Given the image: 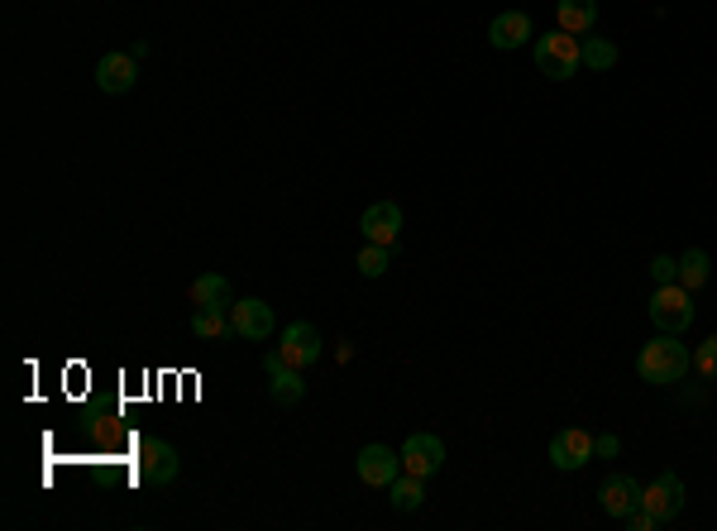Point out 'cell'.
I'll use <instances>...</instances> for the list:
<instances>
[{
    "label": "cell",
    "mask_w": 717,
    "mask_h": 531,
    "mask_svg": "<svg viewBox=\"0 0 717 531\" xmlns=\"http://www.w3.org/2000/svg\"><path fill=\"white\" fill-rule=\"evenodd\" d=\"M641 508L651 512L660 527H665V522H674V517L684 512V479H679L674 469H660L651 484L641 488Z\"/></svg>",
    "instance_id": "cell-5"
},
{
    "label": "cell",
    "mask_w": 717,
    "mask_h": 531,
    "mask_svg": "<svg viewBox=\"0 0 717 531\" xmlns=\"http://www.w3.org/2000/svg\"><path fill=\"white\" fill-rule=\"evenodd\" d=\"M593 460V436H588L584 426H565V431H555L550 436V465L555 469H584Z\"/></svg>",
    "instance_id": "cell-6"
},
{
    "label": "cell",
    "mask_w": 717,
    "mask_h": 531,
    "mask_svg": "<svg viewBox=\"0 0 717 531\" xmlns=\"http://www.w3.org/2000/svg\"><path fill=\"white\" fill-rule=\"evenodd\" d=\"M134 469H139V484H153V488H163V484H173L177 479V469H182V460H177V450L168 441H158V436H144V441L134 445Z\"/></svg>",
    "instance_id": "cell-4"
},
{
    "label": "cell",
    "mask_w": 717,
    "mask_h": 531,
    "mask_svg": "<svg viewBox=\"0 0 717 531\" xmlns=\"http://www.w3.org/2000/svg\"><path fill=\"white\" fill-rule=\"evenodd\" d=\"M651 278H655V288L679 283V259H670V254H655V259H651Z\"/></svg>",
    "instance_id": "cell-24"
},
{
    "label": "cell",
    "mask_w": 717,
    "mask_h": 531,
    "mask_svg": "<svg viewBox=\"0 0 717 531\" xmlns=\"http://www.w3.org/2000/svg\"><path fill=\"white\" fill-rule=\"evenodd\" d=\"M388 493H392V508H397V512H416L421 503H426V488H421V479H416V474H407V469H402V474L388 484Z\"/></svg>",
    "instance_id": "cell-20"
},
{
    "label": "cell",
    "mask_w": 717,
    "mask_h": 531,
    "mask_svg": "<svg viewBox=\"0 0 717 531\" xmlns=\"http://www.w3.org/2000/svg\"><path fill=\"white\" fill-rule=\"evenodd\" d=\"M579 48H584V67H593V72L617 67V44L612 39H579Z\"/></svg>",
    "instance_id": "cell-21"
},
{
    "label": "cell",
    "mask_w": 717,
    "mask_h": 531,
    "mask_svg": "<svg viewBox=\"0 0 717 531\" xmlns=\"http://www.w3.org/2000/svg\"><path fill=\"white\" fill-rule=\"evenodd\" d=\"M651 321H655V331L684 335L689 326H694V292H684L679 283H665V288H655V297H651Z\"/></svg>",
    "instance_id": "cell-3"
},
{
    "label": "cell",
    "mask_w": 717,
    "mask_h": 531,
    "mask_svg": "<svg viewBox=\"0 0 717 531\" xmlns=\"http://www.w3.org/2000/svg\"><path fill=\"white\" fill-rule=\"evenodd\" d=\"M689 350L679 345V335H655V340H646L641 345V354H636V374L646 378V383H655V388H670V383H684V374H689Z\"/></svg>",
    "instance_id": "cell-1"
},
{
    "label": "cell",
    "mask_w": 717,
    "mask_h": 531,
    "mask_svg": "<svg viewBox=\"0 0 717 531\" xmlns=\"http://www.w3.org/2000/svg\"><path fill=\"white\" fill-rule=\"evenodd\" d=\"M359 230H364L369 244H397V235H402V206L397 201H373L369 211L359 216Z\"/></svg>",
    "instance_id": "cell-12"
},
{
    "label": "cell",
    "mask_w": 717,
    "mask_h": 531,
    "mask_svg": "<svg viewBox=\"0 0 717 531\" xmlns=\"http://www.w3.org/2000/svg\"><path fill=\"white\" fill-rule=\"evenodd\" d=\"M536 67H541V77H550V82H569V77L584 67V48H579L574 34L555 29V34L536 39Z\"/></svg>",
    "instance_id": "cell-2"
},
{
    "label": "cell",
    "mask_w": 717,
    "mask_h": 531,
    "mask_svg": "<svg viewBox=\"0 0 717 531\" xmlns=\"http://www.w3.org/2000/svg\"><path fill=\"white\" fill-rule=\"evenodd\" d=\"M694 364H698V374L708 378V383H717V335H708V340H703V345H698Z\"/></svg>",
    "instance_id": "cell-23"
},
{
    "label": "cell",
    "mask_w": 717,
    "mask_h": 531,
    "mask_svg": "<svg viewBox=\"0 0 717 531\" xmlns=\"http://www.w3.org/2000/svg\"><path fill=\"white\" fill-rule=\"evenodd\" d=\"M230 326H235L239 340H254L263 345L273 335V307L259 302V297H244V302H230Z\"/></svg>",
    "instance_id": "cell-8"
},
{
    "label": "cell",
    "mask_w": 717,
    "mask_h": 531,
    "mask_svg": "<svg viewBox=\"0 0 717 531\" xmlns=\"http://www.w3.org/2000/svg\"><path fill=\"white\" fill-rule=\"evenodd\" d=\"M526 39H531V15L526 10H502L498 20H493V29H488V44L493 48H522Z\"/></svg>",
    "instance_id": "cell-14"
},
{
    "label": "cell",
    "mask_w": 717,
    "mask_h": 531,
    "mask_svg": "<svg viewBox=\"0 0 717 531\" xmlns=\"http://www.w3.org/2000/svg\"><path fill=\"white\" fill-rule=\"evenodd\" d=\"M268 393H273V402H283V407H297V402L306 398V383H302V369H278V374H268Z\"/></svg>",
    "instance_id": "cell-19"
},
{
    "label": "cell",
    "mask_w": 717,
    "mask_h": 531,
    "mask_svg": "<svg viewBox=\"0 0 717 531\" xmlns=\"http://www.w3.org/2000/svg\"><path fill=\"white\" fill-rule=\"evenodd\" d=\"M708 278H713V259H708L703 249H689V254L679 259V288L698 292V288H708Z\"/></svg>",
    "instance_id": "cell-18"
},
{
    "label": "cell",
    "mask_w": 717,
    "mask_h": 531,
    "mask_svg": "<svg viewBox=\"0 0 717 531\" xmlns=\"http://www.w3.org/2000/svg\"><path fill=\"white\" fill-rule=\"evenodd\" d=\"M134 82H139V58L134 53H106L96 63V87L106 91V96H125Z\"/></svg>",
    "instance_id": "cell-11"
},
{
    "label": "cell",
    "mask_w": 717,
    "mask_h": 531,
    "mask_svg": "<svg viewBox=\"0 0 717 531\" xmlns=\"http://www.w3.org/2000/svg\"><path fill=\"white\" fill-rule=\"evenodd\" d=\"M187 302H192V307H230V283H225L220 273H201V278H192V288H187Z\"/></svg>",
    "instance_id": "cell-16"
},
{
    "label": "cell",
    "mask_w": 717,
    "mask_h": 531,
    "mask_svg": "<svg viewBox=\"0 0 717 531\" xmlns=\"http://www.w3.org/2000/svg\"><path fill=\"white\" fill-rule=\"evenodd\" d=\"M392 268V244H364L359 249V273L364 278H383Z\"/></svg>",
    "instance_id": "cell-22"
},
{
    "label": "cell",
    "mask_w": 717,
    "mask_h": 531,
    "mask_svg": "<svg viewBox=\"0 0 717 531\" xmlns=\"http://www.w3.org/2000/svg\"><path fill=\"white\" fill-rule=\"evenodd\" d=\"M617 450H622V441H617L612 431H598V436H593V455H603V460H612Z\"/></svg>",
    "instance_id": "cell-25"
},
{
    "label": "cell",
    "mask_w": 717,
    "mask_h": 531,
    "mask_svg": "<svg viewBox=\"0 0 717 531\" xmlns=\"http://www.w3.org/2000/svg\"><path fill=\"white\" fill-rule=\"evenodd\" d=\"M627 527H631V531H655L660 522H655L646 508H631V512H627Z\"/></svg>",
    "instance_id": "cell-26"
},
{
    "label": "cell",
    "mask_w": 717,
    "mask_h": 531,
    "mask_svg": "<svg viewBox=\"0 0 717 531\" xmlns=\"http://www.w3.org/2000/svg\"><path fill=\"white\" fill-rule=\"evenodd\" d=\"M278 354H283L292 369H311L316 359H321V331L311 326V321H292L283 331V345H278Z\"/></svg>",
    "instance_id": "cell-9"
},
{
    "label": "cell",
    "mask_w": 717,
    "mask_h": 531,
    "mask_svg": "<svg viewBox=\"0 0 717 531\" xmlns=\"http://www.w3.org/2000/svg\"><path fill=\"white\" fill-rule=\"evenodd\" d=\"M598 503H603L608 517L627 522V512L641 508V484H636L631 474H612V479H603V488H598Z\"/></svg>",
    "instance_id": "cell-13"
},
{
    "label": "cell",
    "mask_w": 717,
    "mask_h": 531,
    "mask_svg": "<svg viewBox=\"0 0 717 531\" xmlns=\"http://www.w3.org/2000/svg\"><path fill=\"white\" fill-rule=\"evenodd\" d=\"M354 469H359V479H364L369 488H388L392 479L402 474V455L388 450V445H364L359 460H354Z\"/></svg>",
    "instance_id": "cell-10"
},
{
    "label": "cell",
    "mask_w": 717,
    "mask_h": 531,
    "mask_svg": "<svg viewBox=\"0 0 717 531\" xmlns=\"http://www.w3.org/2000/svg\"><path fill=\"white\" fill-rule=\"evenodd\" d=\"M440 465H445V441H440V436H431V431H416V436H407V445H402V469H407V474H416V479H431Z\"/></svg>",
    "instance_id": "cell-7"
},
{
    "label": "cell",
    "mask_w": 717,
    "mask_h": 531,
    "mask_svg": "<svg viewBox=\"0 0 717 531\" xmlns=\"http://www.w3.org/2000/svg\"><path fill=\"white\" fill-rule=\"evenodd\" d=\"M192 335L196 340H225V335H235V326H230V307H196Z\"/></svg>",
    "instance_id": "cell-17"
},
{
    "label": "cell",
    "mask_w": 717,
    "mask_h": 531,
    "mask_svg": "<svg viewBox=\"0 0 717 531\" xmlns=\"http://www.w3.org/2000/svg\"><path fill=\"white\" fill-rule=\"evenodd\" d=\"M555 15L565 34H588L598 24V0H555Z\"/></svg>",
    "instance_id": "cell-15"
}]
</instances>
